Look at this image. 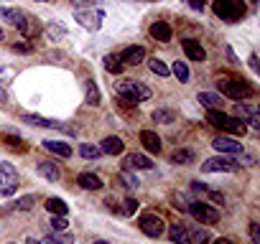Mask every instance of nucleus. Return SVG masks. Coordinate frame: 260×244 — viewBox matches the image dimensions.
I'll return each mask as SVG.
<instances>
[{
    "label": "nucleus",
    "instance_id": "obj_40",
    "mask_svg": "<svg viewBox=\"0 0 260 244\" xmlns=\"http://www.w3.org/2000/svg\"><path fill=\"white\" fill-rule=\"evenodd\" d=\"M250 239H252V244H260V226H257V221H250Z\"/></svg>",
    "mask_w": 260,
    "mask_h": 244
},
{
    "label": "nucleus",
    "instance_id": "obj_5",
    "mask_svg": "<svg viewBox=\"0 0 260 244\" xmlns=\"http://www.w3.org/2000/svg\"><path fill=\"white\" fill-rule=\"evenodd\" d=\"M0 18H6L13 28H18L23 36H34L39 28H34L31 26V18L23 13V11H18V8H0Z\"/></svg>",
    "mask_w": 260,
    "mask_h": 244
},
{
    "label": "nucleus",
    "instance_id": "obj_54",
    "mask_svg": "<svg viewBox=\"0 0 260 244\" xmlns=\"http://www.w3.org/2000/svg\"><path fill=\"white\" fill-rule=\"evenodd\" d=\"M26 244H41V241H39V239H34V236H31V239H28V241H26Z\"/></svg>",
    "mask_w": 260,
    "mask_h": 244
},
{
    "label": "nucleus",
    "instance_id": "obj_45",
    "mask_svg": "<svg viewBox=\"0 0 260 244\" xmlns=\"http://www.w3.org/2000/svg\"><path fill=\"white\" fill-rule=\"evenodd\" d=\"M191 188H194L197 193H207V191H209V188H207V186H204L202 181H194V183H191Z\"/></svg>",
    "mask_w": 260,
    "mask_h": 244
},
{
    "label": "nucleus",
    "instance_id": "obj_58",
    "mask_svg": "<svg viewBox=\"0 0 260 244\" xmlns=\"http://www.w3.org/2000/svg\"><path fill=\"white\" fill-rule=\"evenodd\" d=\"M41 3H46V0H41Z\"/></svg>",
    "mask_w": 260,
    "mask_h": 244
},
{
    "label": "nucleus",
    "instance_id": "obj_26",
    "mask_svg": "<svg viewBox=\"0 0 260 244\" xmlns=\"http://www.w3.org/2000/svg\"><path fill=\"white\" fill-rule=\"evenodd\" d=\"M122 66H125V64L120 61V56H115V54H107V56H105V71L120 76V74H122Z\"/></svg>",
    "mask_w": 260,
    "mask_h": 244
},
{
    "label": "nucleus",
    "instance_id": "obj_33",
    "mask_svg": "<svg viewBox=\"0 0 260 244\" xmlns=\"http://www.w3.org/2000/svg\"><path fill=\"white\" fill-rule=\"evenodd\" d=\"M209 241V234L204 229H189V241L186 244H207Z\"/></svg>",
    "mask_w": 260,
    "mask_h": 244
},
{
    "label": "nucleus",
    "instance_id": "obj_3",
    "mask_svg": "<svg viewBox=\"0 0 260 244\" xmlns=\"http://www.w3.org/2000/svg\"><path fill=\"white\" fill-rule=\"evenodd\" d=\"M217 87L230 99H247L252 94V87L245 79H235V76H219L217 79Z\"/></svg>",
    "mask_w": 260,
    "mask_h": 244
},
{
    "label": "nucleus",
    "instance_id": "obj_47",
    "mask_svg": "<svg viewBox=\"0 0 260 244\" xmlns=\"http://www.w3.org/2000/svg\"><path fill=\"white\" fill-rule=\"evenodd\" d=\"M3 140H6L8 145H13V148H16V145L21 143V140H18V138H13V135H3Z\"/></svg>",
    "mask_w": 260,
    "mask_h": 244
},
{
    "label": "nucleus",
    "instance_id": "obj_34",
    "mask_svg": "<svg viewBox=\"0 0 260 244\" xmlns=\"http://www.w3.org/2000/svg\"><path fill=\"white\" fill-rule=\"evenodd\" d=\"M148 66H151V71L158 74V76H169V74H171V69H169L161 59H148Z\"/></svg>",
    "mask_w": 260,
    "mask_h": 244
},
{
    "label": "nucleus",
    "instance_id": "obj_4",
    "mask_svg": "<svg viewBox=\"0 0 260 244\" xmlns=\"http://www.w3.org/2000/svg\"><path fill=\"white\" fill-rule=\"evenodd\" d=\"M214 13L224 23H237L245 16V6L242 0H214Z\"/></svg>",
    "mask_w": 260,
    "mask_h": 244
},
{
    "label": "nucleus",
    "instance_id": "obj_56",
    "mask_svg": "<svg viewBox=\"0 0 260 244\" xmlns=\"http://www.w3.org/2000/svg\"><path fill=\"white\" fill-rule=\"evenodd\" d=\"M6 38V33H3V28H0V41H3Z\"/></svg>",
    "mask_w": 260,
    "mask_h": 244
},
{
    "label": "nucleus",
    "instance_id": "obj_39",
    "mask_svg": "<svg viewBox=\"0 0 260 244\" xmlns=\"http://www.w3.org/2000/svg\"><path fill=\"white\" fill-rule=\"evenodd\" d=\"M171 201H174V209H179V211H186V209H189V201H186L181 193H174Z\"/></svg>",
    "mask_w": 260,
    "mask_h": 244
},
{
    "label": "nucleus",
    "instance_id": "obj_9",
    "mask_svg": "<svg viewBox=\"0 0 260 244\" xmlns=\"http://www.w3.org/2000/svg\"><path fill=\"white\" fill-rule=\"evenodd\" d=\"M138 226H141V231H143L146 236H151V239H158V236L166 231V221H164L158 214H143V216L138 219Z\"/></svg>",
    "mask_w": 260,
    "mask_h": 244
},
{
    "label": "nucleus",
    "instance_id": "obj_1",
    "mask_svg": "<svg viewBox=\"0 0 260 244\" xmlns=\"http://www.w3.org/2000/svg\"><path fill=\"white\" fill-rule=\"evenodd\" d=\"M112 92L125 102V104H141V102H148L151 99V87H146L143 82H136V79H117L112 82Z\"/></svg>",
    "mask_w": 260,
    "mask_h": 244
},
{
    "label": "nucleus",
    "instance_id": "obj_51",
    "mask_svg": "<svg viewBox=\"0 0 260 244\" xmlns=\"http://www.w3.org/2000/svg\"><path fill=\"white\" fill-rule=\"evenodd\" d=\"M212 244H235L232 239H227V236H219V239H214Z\"/></svg>",
    "mask_w": 260,
    "mask_h": 244
},
{
    "label": "nucleus",
    "instance_id": "obj_37",
    "mask_svg": "<svg viewBox=\"0 0 260 244\" xmlns=\"http://www.w3.org/2000/svg\"><path fill=\"white\" fill-rule=\"evenodd\" d=\"M117 178H120V181H125V186H127V188H138V186H141V181H138L133 173H130V171H122Z\"/></svg>",
    "mask_w": 260,
    "mask_h": 244
},
{
    "label": "nucleus",
    "instance_id": "obj_53",
    "mask_svg": "<svg viewBox=\"0 0 260 244\" xmlns=\"http://www.w3.org/2000/svg\"><path fill=\"white\" fill-rule=\"evenodd\" d=\"M0 102H8V92L3 87H0Z\"/></svg>",
    "mask_w": 260,
    "mask_h": 244
},
{
    "label": "nucleus",
    "instance_id": "obj_43",
    "mask_svg": "<svg viewBox=\"0 0 260 244\" xmlns=\"http://www.w3.org/2000/svg\"><path fill=\"white\" fill-rule=\"evenodd\" d=\"M13 51H18V54H28V51H31V44H13Z\"/></svg>",
    "mask_w": 260,
    "mask_h": 244
},
{
    "label": "nucleus",
    "instance_id": "obj_55",
    "mask_svg": "<svg viewBox=\"0 0 260 244\" xmlns=\"http://www.w3.org/2000/svg\"><path fill=\"white\" fill-rule=\"evenodd\" d=\"M92 244H107V241H102V239H97V241H92Z\"/></svg>",
    "mask_w": 260,
    "mask_h": 244
},
{
    "label": "nucleus",
    "instance_id": "obj_29",
    "mask_svg": "<svg viewBox=\"0 0 260 244\" xmlns=\"http://www.w3.org/2000/svg\"><path fill=\"white\" fill-rule=\"evenodd\" d=\"M153 119L161 122V125H171V122L176 119V112H174V109H164V107H158V109L153 112Z\"/></svg>",
    "mask_w": 260,
    "mask_h": 244
},
{
    "label": "nucleus",
    "instance_id": "obj_27",
    "mask_svg": "<svg viewBox=\"0 0 260 244\" xmlns=\"http://www.w3.org/2000/svg\"><path fill=\"white\" fill-rule=\"evenodd\" d=\"M252 114H257V107H252V104H242V102H237V104H235V117H237V119L247 122Z\"/></svg>",
    "mask_w": 260,
    "mask_h": 244
},
{
    "label": "nucleus",
    "instance_id": "obj_32",
    "mask_svg": "<svg viewBox=\"0 0 260 244\" xmlns=\"http://www.w3.org/2000/svg\"><path fill=\"white\" fill-rule=\"evenodd\" d=\"M46 36H49L51 41H61V38L67 36V28L59 26V23H49V26H46Z\"/></svg>",
    "mask_w": 260,
    "mask_h": 244
},
{
    "label": "nucleus",
    "instance_id": "obj_12",
    "mask_svg": "<svg viewBox=\"0 0 260 244\" xmlns=\"http://www.w3.org/2000/svg\"><path fill=\"white\" fill-rule=\"evenodd\" d=\"M212 148L217 150V153H222V155H242V143H237V140H232V138H224V135H217L214 140H212Z\"/></svg>",
    "mask_w": 260,
    "mask_h": 244
},
{
    "label": "nucleus",
    "instance_id": "obj_6",
    "mask_svg": "<svg viewBox=\"0 0 260 244\" xmlns=\"http://www.w3.org/2000/svg\"><path fill=\"white\" fill-rule=\"evenodd\" d=\"M237 168H240V163L232 155H222V153L202 163V171L204 173H235Z\"/></svg>",
    "mask_w": 260,
    "mask_h": 244
},
{
    "label": "nucleus",
    "instance_id": "obj_42",
    "mask_svg": "<svg viewBox=\"0 0 260 244\" xmlns=\"http://www.w3.org/2000/svg\"><path fill=\"white\" fill-rule=\"evenodd\" d=\"M186 6L194 11H204V0H186Z\"/></svg>",
    "mask_w": 260,
    "mask_h": 244
},
{
    "label": "nucleus",
    "instance_id": "obj_36",
    "mask_svg": "<svg viewBox=\"0 0 260 244\" xmlns=\"http://www.w3.org/2000/svg\"><path fill=\"white\" fill-rule=\"evenodd\" d=\"M28 209H34V196H23L11 209H3V211H28Z\"/></svg>",
    "mask_w": 260,
    "mask_h": 244
},
{
    "label": "nucleus",
    "instance_id": "obj_38",
    "mask_svg": "<svg viewBox=\"0 0 260 244\" xmlns=\"http://www.w3.org/2000/svg\"><path fill=\"white\" fill-rule=\"evenodd\" d=\"M67 226H69L67 216H61V214H54V216H51V229H54V231H64Z\"/></svg>",
    "mask_w": 260,
    "mask_h": 244
},
{
    "label": "nucleus",
    "instance_id": "obj_13",
    "mask_svg": "<svg viewBox=\"0 0 260 244\" xmlns=\"http://www.w3.org/2000/svg\"><path fill=\"white\" fill-rule=\"evenodd\" d=\"M153 160L141 155V153H127L125 155V171H151Z\"/></svg>",
    "mask_w": 260,
    "mask_h": 244
},
{
    "label": "nucleus",
    "instance_id": "obj_31",
    "mask_svg": "<svg viewBox=\"0 0 260 244\" xmlns=\"http://www.w3.org/2000/svg\"><path fill=\"white\" fill-rule=\"evenodd\" d=\"M46 211H51V214H61V216H67V204L61 201V198H46Z\"/></svg>",
    "mask_w": 260,
    "mask_h": 244
},
{
    "label": "nucleus",
    "instance_id": "obj_46",
    "mask_svg": "<svg viewBox=\"0 0 260 244\" xmlns=\"http://www.w3.org/2000/svg\"><path fill=\"white\" fill-rule=\"evenodd\" d=\"M247 122H250V128H252V130H260V114H252Z\"/></svg>",
    "mask_w": 260,
    "mask_h": 244
},
{
    "label": "nucleus",
    "instance_id": "obj_44",
    "mask_svg": "<svg viewBox=\"0 0 260 244\" xmlns=\"http://www.w3.org/2000/svg\"><path fill=\"white\" fill-rule=\"evenodd\" d=\"M72 3L77 6V8H89V6H94L97 0H72Z\"/></svg>",
    "mask_w": 260,
    "mask_h": 244
},
{
    "label": "nucleus",
    "instance_id": "obj_11",
    "mask_svg": "<svg viewBox=\"0 0 260 244\" xmlns=\"http://www.w3.org/2000/svg\"><path fill=\"white\" fill-rule=\"evenodd\" d=\"M102 18H105V13H102V11H97V13H92V11H82V8H77V11H74V21H77L79 26H84L87 31H100Z\"/></svg>",
    "mask_w": 260,
    "mask_h": 244
},
{
    "label": "nucleus",
    "instance_id": "obj_20",
    "mask_svg": "<svg viewBox=\"0 0 260 244\" xmlns=\"http://www.w3.org/2000/svg\"><path fill=\"white\" fill-rule=\"evenodd\" d=\"M141 143L148 153H161V138L153 133V130H143L141 133Z\"/></svg>",
    "mask_w": 260,
    "mask_h": 244
},
{
    "label": "nucleus",
    "instance_id": "obj_28",
    "mask_svg": "<svg viewBox=\"0 0 260 244\" xmlns=\"http://www.w3.org/2000/svg\"><path fill=\"white\" fill-rule=\"evenodd\" d=\"M79 155H82L84 160H100V158H102V150H100L97 145L84 143V145H79Z\"/></svg>",
    "mask_w": 260,
    "mask_h": 244
},
{
    "label": "nucleus",
    "instance_id": "obj_49",
    "mask_svg": "<svg viewBox=\"0 0 260 244\" xmlns=\"http://www.w3.org/2000/svg\"><path fill=\"white\" fill-rule=\"evenodd\" d=\"M224 54H227V59H230V61H232V64H240V61H237V59H235V51H232V49H230V46H227V49H224Z\"/></svg>",
    "mask_w": 260,
    "mask_h": 244
},
{
    "label": "nucleus",
    "instance_id": "obj_17",
    "mask_svg": "<svg viewBox=\"0 0 260 244\" xmlns=\"http://www.w3.org/2000/svg\"><path fill=\"white\" fill-rule=\"evenodd\" d=\"M100 150H102V155H120V153L125 150V143H122V138L110 135V138H105V140H102Z\"/></svg>",
    "mask_w": 260,
    "mask_h": 244
},
{
    "label": "nucleus",
    "instance_id": "obj_25",
    "mask_svg": "<svg viewBox=\"0 0 260 244\" xmlns=\"http://www.w3.org/2000/svg\"><path fill=\"white\" fill-rule=\"evenodd\" d=\"M171 163H176V166H191L194 163V153L191 150H184V148H176L171 153Z\"/></svg>",
    "mask_w": 260,
    "mask_h": 244
},
{
    "label": "nucleus",
    "instance_id": "obj_15",
    "mask_svg": "<svg viewBox=\"0 0 260 244\" xmlns=\"http://www.w3.org/2000/svg\"><path fill=\"white\" fill-rule=\"evenodd\" d=\"M181 49H184V54H186V59L189 61H204L207 59V51L199 46V41H194V38H184L181 41Z\"/></svg>",
    "mask_w": 260,
    "mask_h": 244
},
{
    "label": "nucleus",
    "instance_id": "obj_48",
    "mask_svg": "<svg viewBox=\"0 0 260 244\" xmlns=\"http://www.w3.org/2000/svg\"><path fill=\"white\" fill-rule=\"evenodd\" d=\"M207 193H209V198H212V201H219V204L224 201V196H222V193H217V191H207Z\"/></svg>",
    "mask_w": 260,
    "mask_h": 244
},
{
    "label": "nucleus",
    "instance_id": "obj_41",
    "mask_svg": "<svg viewBox=\"0 0 260 244\" xmlns=\"http://www.w3.org/2000/svg\"><path fill=\"white\" fill-rule=\"evenodd\" d=\"M136 209H138V201H136V198H127V201H125V209H122V214H133Z\"/></svg>",
    "mask_w": 260,
    "mask_h": 244
},
{
    "label": "nucleus",
    "instance_id": "obj_16",
    "mask_svg": "<svg viewBox=\"0 0 260 244\" xmlns=\"http://www.w3.org/2000/svg\"><path fill=\"white\" fill-rule=\"evenodd\" d=\"M36 173H39L41 178H46L49 183H56V181L61 178L59 166H56V163H51V160H41V163L36 166Z\"/></svg>",
    "mask_w": 260,
    "mask_h": 244
},
{
    "label": "nucleus",
    "instance_id": "obj_52",
    "mask_svg": "<svg viewBox=\"0 0 260 244\" xmlns=\"http://www.w3.org/2000/svg\"><path fill=\"white\" fill-rule=\"evenodd\" d=\"M242 166H255V158H250V155H245V158H242Z\"/></svg>",
    "mask_w": 260,
    "mask_h": 244
},
{
    "label": "nucleus",
    "instance_id": "obj_18",
    "mask_svg": "<svg viewBox=\"0 0 260 244\" xmlns=\"http://www.w3.org/2000/svg\"><path fill=\"white\" fill-rule=\"evenodd\" d=\"M148 33H151V38H156V41H161V44H169V41H171V26H169L166 21H156V23L148 28Z\"/></svg>",
    "mask_w": 260,
    "mask_h": 244
},
{
    "label": "nucleus",
    "instance_id": "obj_35",
    "mask_svg": "<svg viewBox=\"0 0 260 244\" xmlns=\"http://www.w3.org/2000/svg\"><path fill=\"white\" fill-rule=\"evenodd\" d=\"M171 71H174V76H176L179 82H189V66H186L184 61H174Z\"/></svg>",
    "mask_w": 260,
    "mask_h": 244
},
{
    "label": "nucleus",
    "instance_id": "obj_10",
    "mask_svg": "<svg viewBox=\"0 0 260 244\" xmlns=\"http://www.w3.org/2000/svg\"><path fill=\"white\" fill-rule=\"evenodd\" d=\"M21 122H26V125H34V128L61 130V133H67V135H74V133H77L74 128L64 125V122H56V119H46V117H41V114H23V117H21Z\"/></svg>",
    "mask_w": 260,
    "mask_h": 244
},
{
    "label": "nucleus",
    "instance_id": "obj_7",
    "mask_svg": "<svg viewBox=\"0 0 260 244\" xmlns=\"http://www.w3.org/2000/svg\"><path fill=\"white\" fill-rule=\"evenodd\" d=\"M21 186V178H18V171L11 166V163H0V193L3 196H13Z\"/></svg>",
    "mask_w": 260,
    "mask_h": 244
},
{
    "label": "nucleus",
    "instance_id": "obj_22",
    "mask_svg": "<svg viewBox=\"0 0 260 244\" xmlns=\"http://www.w3.org/2000/svg\"><path fill=\"white\" fill-rule=\"evenodd\" d=\"M44 148H46L49 153L59 155V158H72V153H74L67 143H59V140H44Z\"/></svg>",
    "mask_w": 260,
    "mask_h": 244
},
{
    "label": "nucleus",
    "instance_id": "obj_19",
    "mask_svg": "<svg viewBox=\"0 0 260 244\" xmlns=\"http://www.w3.org/2000/svg\"><path fill=\"white\" fill-rule=\"evenodd\" d=\"M197 102L204 104L207 109H222V94H214V92H199L197 94Z\"/></svg>",
    "mask_w": 260,
    "mask_h": 244
},
{
    "label": "nucleus",
    "instance_id": "obj_50",
    "mask_svg": "<svg viewBox=\"0 0 260 244\" xmlns=\"http://www.w3.org/2000/svg\"><path fill=\"white\" fill-rule=\"evenodd\" d=\"M247 64H250V69H252V71H257V56H250V59H247Z\"/></svg>",
    "mask_w": 260,
    "mask_h": 244
},
{
    "label": "nucleus",
    "instance_id": "obj_14",
    "mask_svg": "<svg viewBox=\"0 0 260 244\" xmlns=\"http://www.w3.org/2000/svg\"><path fill=\"white\" fill-rule=\"evenodd\" d=\"M120 61L127 64V66H138L146 61V49L143 46H127L122 54H120Z\"/></svg>",
    "mask_w": 260,
    "mask_h": 244
},
{
    "label": "nucleus",
    "instance_id": "obj_57",
    "mask_svg": "<svg viewBox=\"0 0 260 244\" xmlns=\"http://www.w3.org/2000/svg\"><path fill=\"white\" fill-rule=\"evenodd\" d=\"M146 3H156V0H146Z\"/></svg>",
    "mask_w": 260,
    "mask_h": 244
},
{
    "label": "nucleus",
    "instance_id": "obj_8",
    "mask_svg": "<svg viewBox=\"0 0 260 244\" xmlns=\"http://www.w3.org/2000/svg\"><path fill=\"white\" fill-rule=\"evenodd\" d=\"M199 224H217L219 221V211L204 201H189V209H186Z\"/></svg>",
    "mask_w": 260,
    "mask_h": 244
},
{
    "label": "nucleus",
    "instance_id": "obj_23",
    "mask_svg": "<svg viewBox=\"0 0 260 244\" xmlns=\"http://www.w3.org/2000/svg\"><path fill=\"white\" fill-rule=\"evenodd\" d=\"M100 99H102V94H100L97 84H94L92 79H87V82H84V102H87L89 107H97Z\"/></svg>",
    "mask_w": 260,
    "mask_h": 244
},
{
    "label": "nucleus",
    "instance_id": "obj_24",
    "mask_svg": "<svg viewBox=\"0 0 260 244\" xmlns=\"http://www.w3.org/2000/svg\"><path fill=\"white\" fill-rule=\"evenodd\" d=\"M169 239H171L174 244H186V241H189V229L181 226V224H174V226L169 229Z\"/></svg>",
    "mask_w": 260,
    "mask_h": 244
},
{
    "label": "nucleus",
    "instance_id": "obj_21",
    "mask_svg": "<svg viewBox=\"0 0 260 244\" xmlns=\"http://www.w3.org/2000/svg\"><path fill=\"white\" fill-rule=\"evenodd\" d=\"M77 183H79L84 191H100V188H102V178L94 176V173H79V176H77Z\"/></svg>",
    "mask_w": 260,
    "mask_h": 244
},
{
    "label": "nucleus",
    "instance_id": "obj_2",
    "mask_svg": "<svg viewBox=\"0 0 260 244\" xmlns=\"http://www.w3.org/2000/svg\"><path fill=\"white\" fill-rule=\"evenodd\" d=\"M207 122H209L212 128L222 130V133H232V135H240V138L247 133V128H245L242 119H237L235 114H224L222 109H209V112H207Z\"/></svg>",
    "mask_w": 260,
    "mask_h": 244
},
{
    "label": "nucleus",
    "instance_id": "obj_30",
    "mask_svg": "<svg viewBox=\"0 0 260 244\" xmlns=\"http://www.w3.org/2000/svg\"><path fill=\"white\" fill-rule=\"evenodd\" d=\"M41 244H74V236H72V234H61V231H56V234H49Z\"/></svg>",
    "mask_w": 260,
    "mask_h": 244
}]
</instances>
